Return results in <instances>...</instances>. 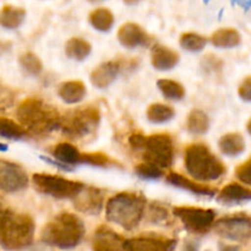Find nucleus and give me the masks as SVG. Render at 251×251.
Segmentation results:
<instances>
[{"mask_svg":"<svg viewBox=\"0 0 251 251\" xmlns=\"http://www.w3.org/2000/svg\"><path fill=\"white\" fill-rule=\"evenodd\" d=\"M19 124L27 134L47 137L60 127V113L50 103L37 97L26 98L16 110Z\"/></svg>","mask_w":251,"mask_h":251,"instance_id":"1","label":"nucleus"},{"mask_svg":"<svg viewBox=\"0 0 251 251\" xmlns=\"http://www.w3.org/2000/svg\"><path fill=\"white\" fill-rule=\"evenodd\" d=\"M85 233V225L78 216L61 212L42 228L41 242L60 250H71L81 244Z\"/></svg>","mask_w":251,"mask_h":251,"instance_id":"2","label":"nucleus"},{"mask_svg":"<svg viewBox=\"0 0 251 251\" xmlns=\"http://www.w3.org/2000/svg\"><path fill=\"white\" fill-rule=\"evenodd\" d=\"M147 203L146 198L140 193H119L105 203V217L110 223L131 232L144 220Z\"/></svg>","mask_w":251,"mask_h":251,"instance_id":"3","label":"nucleus"},{"mask_svg":"<svg viewBox=\"0 0 251 251\" xmlns=\"http://www.w3.org/2000/svg\"><path fill=\"white\" fill-rule=\"evenodd\" d=\"M34 239V222L26 213L5 208L0 212V248L6 251H22Z\"/></svg>","mask_w":251,"mask_h":251,"instance_id":"4","label":"nucleus"},{"mask_svg":"<svg viewBox=\"0 0 251 251\" xmlns=\"http://www.w3.org/2000/svg\"><path fill=\"white\" fill-rule=\"evenodd\" d=\"M185 169L195 180L211 183L227 173L225 163L203 144H191L184 154Z\"/></svg>","mask_w":251,"mask_h":251,"instance_id":"5","label":"nucleus"},{"mask_svg":"<svg viewBox=\"0 0 251 251\" xmlns=\"http://www.w3.org/2000/svg\"><path fill=\"white\" fill-rule=\"evenodd\" d=\"M100 112L96 105L87 104L68 110L60 117V130L64 136L74 141H83L97 132Z\"/></svg>","mask_w":251,"mask_h":251,"instance_id":"6","label":"nucleus"},{"mask_svg":"<svg viewBox=\"0 0 251 251\" xmlns=\"http://www.w3.org/2000/svg\"><path fill=\"white\" fill-rule=\"evenodd\" d=\"M33 188L42 195L50 196L58 200H73L83 189L85 184L70 180L60 176L36 173L31 178Z\"/></svg>","mask_w":251,"mask_h":251,"instance_id":"7","label":"nucleus"},{"mask_svg":"<svg viewBox=\"0 0 251 251\" xmlns=\"http://www.w3.org/2000/svg\"><path fill=\"white\" fill-rule=\"evenodd\" d=\"M145 162H151L163 169L171 168L174 162V142L169 134H154L145 137L140 150Z\"/></svg>","mask_w":251,"mask_h":251,"instance_id":"8","label":"nucleus"},{"mask_svg":"<svg viewBox=\"0 0 251 251\" xmlns=\"http://www.w3.org/2000/svg\"><path fill=\"white\" fill-rule=\"evenodd\" d=\"M185 230L195 235L207 234L216 221L217 212L211 208L193 207V206H176L172 210Z\"/></svg>","mask_w":251,"mask_h":251,"instance_id":"9","label":"nucleus"},{"mask_svg":"<svg viewBox=\"0 0 251 251\" xmlns=\"http://www.w3.org/2000/svg\"><path fill=\"white\" fill-rule=\"evenodd\" d=\"M212 229L217 235L227 240L247 243L251 238V220L247 213L226 216L215 221Z\"/></svg>","mask_w":251,"mask_h":251,"instance_id":"10","label":"nucleus"},{"mask_svg":"<svg viewBox=\"0 0 251 251\" xmlns=\"http://www.w3.org/2000/svg\"><path fill=\"white\" fill-rule=\"evenodd\" d=\"M178 240L157 233H145L137 237L125 239L126 251H174Z\"/></svg>","mask_w":251,"mask_h":251,"instance_id":"11","label":"nucleus"},{"mask_svg":"<svg viewBox=\"0 0 251 251\" xmlns=\"http://www.w3.org/2000/svg\"><path fill=\"white\" fill-rule=\"evenodd\" d=\"M28 176L20 164L0 161V191L19 193L28 186Z\"/></svg>","mask_w":251,"mask_h":251,"instance_id":"12","label":"nucleus"},{"mask_svg":"<svg viewBox=\"0 0 251 251\" xmlns=\"http://www.w3.org/2000/svg\"><path fill=\"white\" fill-rule=\"evenodd\" d=\"M104 191L100 189L85 185L71 201L78 212L88 216H97L104 207Z\"/></svg>","mask_w":251,"mask_h":251,"instance_id":"13","label":"nucleus"},{"mask_svg":"<svg viewBox=\"0 0 251 251\" xmlns=\"http://www.w3.org/2000/svg\"><path fill=\"white\" fill-rule=\"evenodd\" d=\"M118 41L124 48L136 49L139 47H149L152 43V36H150L140 25L135 22H126L118 29Z\"/></svg>","mask_w":251,"mask_h":251,"instance_id":"14","label":"nucleus"},{"mask_svg":"<svg viewBox=\"0 0 251 251\" xmlns=\"http://www.w3.org/2000/svg\"><path fill=\"white\" fill-rule=\"evenodd\" d=\"M92 251H126L124 237L107 226L96 229L91 240Z\"/></svg>","mask_w":251,"mask_h":251,"instance_id":"15","label":"nucleus"},{"mask_svg":"<svg viewBox=\"0 0 251 251\" xmlns=\"http://www.w3.org/2000/svg\"><path fill=\"white\" fill-rule=\"evenodd\" d=\"M124 69V63L122 60H109L100 64L93 69L90 75L91 83L96 88H107L114 82Z\"/></svg>","mask_w":251,"mask_h":251,"instance_id":"16","label":"nucleus"},{"mask_svg":"<svg viewBox=\"0 0 251 251\" xmlns=\"http://www.w3.org/2000/svg\"><path fill=\"white\" fill-rule=\"evenodd\" d=\"M166 181L169 185L174 186V188L181 189L184 191L193 194L196 196H202V198L212 199L215 198L216 194L218 193L217 189L212 188V186L205 185V184H200L198 181H193L185 176L176 173V172H172L166 176Z\"/></svg>","mask_w":251,"mask_h":251,"instance_id":"17","label":"nucleus"},{"mask_svg":"<svg viewBox=\"0 0 251 251\" xmlns=\"http://www.w3.org/2000/svg\"><path fill=\"white\" fill-rule=\"evenodd\" d=\"M218 203L225 206H238L244 205L251 200V190L249 186L239 183L227 184L220 193L216 194Z\"/></svg>","mask_w":251,"mask_h":251,"instance_id":"18","label":"nucleus"},{"mask_svg":"<svg viewBox=\"0 0 251 251\" xmlns=\"http://www.w3.org/2000/svg\"><path fill=\"white\" fill-rule=\"evenodd\" d=\"M180 56L173 49L154 44L151 49V65L158 71H169L179 64Z\"/></svg>","mask_w":251,"mask_h":251,"instance_id":"19","label":"nucleus"},{"mask_svg":"<svg viewBox=\"0 0 251 251\" xmlns=\"http://www.w3.org/2000/svg\"><path fill=\"white\" fill-rule=\"evenodd\" d=\"M86 85L80 80H70L60 83L58 87V96L66 104H77L85 98Z\"/></svg>","mask_w":251,"mask_h":251,"instance_id":"20","label":"nucleus"},{"mask_svg":"<svg viewBox=\"0 0 251 251\" xmlns=\"http://www.w3.org/2000/svg\"><path fill=\"white\" fill-rule=\"evenodd\" d=\"M218 147L222 154L227 157H238L245 151V140L239 132H229L223 135L218 141Z\"/></svg>","mask_w":251,"mask_h":251,"instance_id":"21","label":"nucleus"},{"mask_svg":"<svg viewBox=\"0 0 251 251\" xmlns=\"http://www.w3.org/2000/svg\"><path fill=\"white\" fill-rule=\"evenodd\" d=\"M211 44L220 49L237 48L242 43V36L234 28H221L212 33L210 38Z\"/></svg>","mask_w":251,"mask_h":251,"instance_id":"22","label":"nucleus"},{"mask_svg":"<svg viewBox=\"0 0 251 251\" xmlns=\"http://www.w3.org/2000/svg\"><path fill=\"white\" fill-rule=\"evenodd\" d=\"M26 10L14 5H5L0 10V26L6 29H16L24 24Z\"/></svg>","mask_w":251,"mask_h":251,"instance_id":"23","label":"nucleus"},{"mask_svg":"<svg viewBox=\"0 0 251 251\" xmlns=\"http://www.w3.org/2000/svg\"><path fill=\"white\" fill-rule=\"evenodd\" d=\"M50 154L53 156V158L66 166L73 167L80 163L81 152L78 151L77 147L69 142H60V144L55 145L50 150Z\"/></svg>","mask_w":251,"mask_h":251,"instance_id":"24","label":"nucleus"},{"mask_svg":"<svg viewBox=\"0 0 251 251\" xmlns=\"http://www.w3.org/2000/svg\"><path fill=\"white\" fill-rule=\"evenodd\" d=\"M92 46L86 39L73 37L65 43V54L69 59L75 61H83L90 56Z\"/></svg>","mask_w":251,"mask_h":251,"instance_id":"25","label":"nucleus"},{"mask_svg":"<svg viewBox=\"0 0 251 251\" xmlns=\"http://www.w3.org/2000/svg\"><path fill=\"white\" fill-rule=\"evenodd\" d=\"M186 129L191 135H205L210 129V118L201 109L191 110L186 119Z\"/></svg>","mask_w":251,"mask_h":251,"instance_id":"26","label":"nucleus"},{"mask_svg":"<svg viewBox=\"0 0 251 251\" xmlns=\"http://www.w3.org/2000/svg\"><path fill=\"white\" fill-rule=\"evenodd\" d=\"M90 25L95 29L100 32H108L112 29L114 25V15L107 7H98V9L91 11L88 16Z\"/></svg>","mask_w":251,"mask_h":251,"instance_id":"27","label":"nucleus"},{"mask_svg":"<svg viewBox=\"0 0 251 251\" xmlns=\"http://www.w3.org/2000/svg\"><path fill=\"white\" fill-rule=\"evenodd\" d=\"M176 115V110L168 104L163 103H153L146 110V117L150 123L156 125L169 123Z\"/></svg>","mask_w":251,"mask_h":251,"instance_id":"28","label":"nucleus"},{"mask_svg":"<svg viewBox=\"0 0 251 251\" xmlns=\"http://www.w3.org/2000/svg\"><path fill=\"white\" fill-rule=\"evenodd\" d=\"M83 166L97 167V168H122L119 162L110 158L108 154L102 152H93V153H81L80 163Z\"/></svg>","mask_w":251,"mask_h":251,"instance_id":"29","label":"nucleus"},{"mask_svg":"<svg viewBox=\"0 0 251 251\" xmlns=\"http://www.w3.org/2000/svg\"><path fill=\"white\" fill-rule=\"evenodd\" d=\"M157 87L164 98L169 100H181L185 97V88L178 81L171 78H161L157 81Z\"/></svg>","mask_w":251,"mask_h":251,"instance_id":"30","label":"nucleus"},{"mask_svg":"<svg viewBox=\"0 0 251 251\" xmlns=\"http://www.w3.org/2000/svg\"><path fill=\"white\" fill-rule=\"evenodd\" d=\"M208 39L205 36L195 33V32H185L179 38V44L181 48L190 53H199L205 49L207 46Z\"/></svg>","mask_w":251,"mask_h":251,"instance_id":"31","label":"nucleus"},{"mask_svg":"<svg viewBox=\"0 0 251 251\" xmlns=\"http://www.w3.org/2000/svg\"><path fill=\"white\" fill-rule=\"evenodd\" d=\"M27 135L24 127L19 123L9 118L0 117V137L7 140H21Z\"/></svg>","mask_w":251,"mask_h":251,"instance_id":"32","label":"nucleus"},{"mask_svg":"<svg viewBox=\"0 0 251 251\" xmlns=\"http://www.w3.org/2000/svg\"><path fill=\"white\" fill-rule=\"evenodd\" d=\"M19 64L22 70L31 76H38L43 71V63L32 51H26V53L21 54L19 59Z\"/></svg>","mask_w":251,"mask_h":251,"instance_id":"33","label":"nucleus"},{"mask_svg":"<svg viewBox=\"0 0 251 251\" xmlns=\"http://www.w3.org/2000/svg\"><path fill=\"white\" fill-rule=\"evenodd\" d=\"M135 174L142 180H158L163 178L164 169L151 162H142L135 167Z\"/></svg>","mask_w":251,"mask_h":251,"instance_id":"34","label":"nucleus"},{"mask_svg":"<svg viewBox=\"0 0 251 251\" xmlns=\"http://www.w3.org/2000/svg\"><path fill=\"white\" fill-rule=\"evenodd\" d=\"M145 215H147V221L152 225H164L169 221V211L164 205L159 202H152L146 206Z\"/></svg>","mask_w":251,"mask_h":251,"instance_id":"35","label":"nucleus"},{"mask_svg":"<svg viewBox=\"0 0 251 251\" xmlns=\"http://www.w3.org/2000/svg\"><path fill=\"white\" fill-rule=\"evenodd\" d=\"M235 176L240 183L244 185L250 186L251 185V159H247L244 163L239 164L235 168Z\"/></svg>","mask_w":251,"mask_h":251,"instance_id":"36","label":"nucleus"},{"mask_svg":"<svg viewBox=\"0 0 251 251\" xmlns=\"http://www.w3.org/2000/svg\"><path fill=\"white\" fill-rule=\"evenodd\" d=\"M201 65H202L203 70L206 73L217 74L223 69V61L216 55H206V58L203 59Z\"/></svg>","mask_w":251,"mask_h":251,"instance_id":"37","label":"nucleus"},{"mask_svg":"<svg viewBox=\"0 0 251 251\" xmlns=\"http://www.w3.org/2000/svg\"><path fill=\"white\" fill-rule=\"evenodd\" d=\"M14 103V95L11 91L0 83V112L11 107Z\"/></svg>","mask_w":251,"mask_h":251,"instance_id":"38","label":"nucleus"},{"mask_svg":"<svg viewBox=\"0 0 251 251\" xmlns=\"http://www.w3.org/2000/svg\"><path fill=\"white\" fill-rule=\"evenodd\" d=\"M238 95H239L240 100H244L245 103L251 102V77L250 76H247V77L242 81V83L239 85V88H238Z\"/></svg>","mask_w":251,"mask_h":251,"instance_id":"39","label":"nucleus"},{"mask_svg":"<svg viewBox=\"0 0 251 251\" xmlns=\"http://www.w3.org/2000/svg\"><path fill=\"white\" fill-rule=\"evenodd\" d=\"M145 137H146V135L142 134V132H134V134H131L129 137L130 147L134 151H140L145 142Z\"/></svg>","mask_w":251,"mask_h":251,"instance_id":"40","label":"nucleus"},{"mask_svg":"<svg viewBox=\"0 0 251 251\" xmlns=\"http://www.w3.org/2000/svg\"><path fill=\"white\" fill-rule=\"evenodd\" d=\"M41 159L42 161L47 162V163H49L50 166H54V167H56V168L61 169V171H65V172L73 171V168H71L70 166H66V164L61 163V162L56 161V159H51V158H49V157H44V156H41Z\"/></svg>","mask_w":251,"mask_h":251,"instance_id":"41","label":"nucleus"},{"mask_svg":"<svg viewBox=\"0 0 251 251\" xmlns=\"http://www.w3.org/2000/svg\"><path fill=\"white\" fill-rule=\"evenodd\" d=\"M199 243L194 242V240H188L184 244V248L181 251H199Z\"/></svg>","mask_w":251,"mask_h":251,"instance_id":"42","label":"nucleus"},{"mask_svg":"<svg viewBox=\"0 0 251 251\" xmlns=\"http://www.w3.org/2000/svg\"><path fill=\"white\" fill-rule=\"evenodd\" d=\"M220 251H242L239 245H230V244H223L220 243Z\"/></svg>","mask_w":251,"mask_h":251,"instance_id":"43","label":"nucleus"},{"mask_svg":"<svg viewBox=\"0 0 251 251\" xmlns=\"http://www.w3.org/2000/svg\"><path fill=\"white\" fill-rule=\"evenodd\" d=\"M10 46H11V44L6 43V42H0V55H1V54H4L5 51L9 50Z\"/></svg>","mask_w":251,"mask_h":251,"instance_id":"44","label":"nucleus"},{"mask_svg":"<svg viewBox=\"0 0 251 251\" xmlns=\"http://www.w3.org/2000/svg\"><path fill=\"white\" fill-rule=\"evenodd\" d=\"M250 2H251V0H240V1L238 2V4L242 5V6L244 7L245 11H248V10L250 9Z\"/></svg>","mask_w":251,"mask_h":251,"instance_id":"45","label":"nucleus"},{"mask_svg":"<svg viewBox=\"0 0 251 251\" xmlns=\"http://www.w3.org/2000/svg\"><path fill=\"white\" fill-rule=\"evenodd\" d=\"M140 1H141V0H124V2L126 5H136L139 4Z\"/></svg>","mask_w":251,"mask_h":251,"instance_id":"46","label":"nucleus"},{"mask_svg":"<svg viewBox=\"0 0 251 251\" xmlns=\"http://www.w3.org/2000/svg\"><path fill=\"white\" fill-rule=\"evenodd\" d=\"M7 150H9L7 145H5V144H2V142H0V152H6Z\"/></svg>","mask_w":251,"mask_h":251,"instance_id":"47","label":"nucleus"},{"mask_svg":"<svg viewBox=\"0 0 251 251\" xmlns=\"http://www.w3.org/2000/svg\"><path fill=\"white\" fill-rule=\"evenodd\" d=\"M5 210V205H4V200H2L1 198H0V212H1V211H4Z\"/></svg>","mask_w":251,"mask_h":251,"instance_id":"48","label":"nucleus"},{"mask_svg":"<svg viewBox=\"0 0 251 251\" xmlns=\"http://www.w3.org/2000/svg\"><path fill=\"white\" fill-rule=\"evenodd\" d=\"M87 1L91 2V4H98V2H102L104 0H87Z\"/></svg>","mask_w":251,"mask_h":251,"instance_id":"49","label":"nucleus"},{"mask_svg":"<svg viewBox=\"0 0 251 251\" xmlns=\"http://www.w3.org/2000/svg\"><path fill=\"white\" fill-rule=\"evenodd\" d=\"M240 0H230V2H232V5H235V4H238V2H239Z\"/></svg>","mask_w":251,"mask_h":251,"instance_id":"50","label":"nucleus"},{"mask_svg":"<svg viewBox=\"0 0 251 251\" xmlns=\"http://www.w3.org/2000/svg\"><path fill=\"white\" fill-rule=\"evenodd\" d=\"M203 2H205V4H208V2H210V0H203Z\"/></svg>","mask_w":251,"mask_h":251,"instance_id":"51","label":"nucleus"},{"mask_svg":"<svg viewBox=\"0 0 251 251\" xmlns=\"http://www.w3.org/2000/svg\"><path fill=\"white\" fill-rule=\"evenodd\" d=\"M206 251H210V250H206Z\"/></svg>","mask_w":251,"mask_h":251,"instance_id":"52","label":"nucleus"}]
</instances>
